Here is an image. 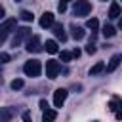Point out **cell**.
<instances>
[{
    "label": "cell",
    "mask_w": 122,
    "mask_h": 122,
    "mask_svg": "<svg viewBox=\"0 0 122 122\" xmlns=\"http://www.w3.org/2000/svg\"><path fill=\"white\" fill-rule=\"evenodd\" d=\"M42 50V42H40V36L34 34V36H29L27 40V51L29 53H38Z\"/></svg>",
    "instance_id": "cell-6"
},
{
    "label": "cell",
    "mask_w": 122,
    "mask_h": 122,
    "mask_svg": "<svg viewBox=\"0 0 122 122\" xmlns=\"http://www.w3.org/2000/svg\"><path fill=\"white\" fill-rule=\"evenodd\" d=\"M71 59H72V57H71V51H61V61L67 63V61H71Z\"/></svg>",
    "instance_id": "cell-23"
},
{
    "label": "cell",
    "mask_w": 122,
    "mask_h": 122,
    "mask_svg": "<svg viewBox=\"0 0 122 122\" xmlns=\"http://www.w3.org/2000/svg\"><path fill=\"white\" fill-rule=\"evenodd\" d=\"M67 95H69V92H67L65 88H57V90L53 92V105H55V107H63Z\"/></svg>",
    "instance_id": "cell-7"
},
{
    "label": "cell",
    "mask_w": 122,
    "mask_h": 122,
    "mask_svg": "<svg viewBox=\"0 0 122 122\" xmlns=\"http://www.w3.org/2000/svg\"><path fill=\"white\" fill-rule=\"evenodd\" d=\"M57 118V111H53V109H44V112H42V122H53Z\"/></svg>",
    "instance_id": "cell-11"
},
{
    "label": "cell",
    "mask_w": 122,
    "mask_h": 122,
    "mask_svg": "<svg viewBox=\"0 0 122 122\" xmlns=\"http://www.w3.org/2000/svg\"><path fill=\"white\" fill-rule=\"evenodd\" d=\"M0 42H2V40H0Z\"/></svg>",
    "instance_id": "cell-33"
},
{
    "label": "cell",
    "mask_w": 122,
    "mask_h": 122,
    "mask_svg": "<svg viewBox=\"0 0 122 122\" xmlns=\"http://www.w3.org/2000/svg\"><path fill=\"white\" fill-rule=\"evenodd\" d=\"M95 50H97V48H95L93 44H88V46H86V53H90V55H92V53H95Z\"/></svg>",
    "instance_id": "cell-24"
},
{
    "label": "cell",
    "mask_w": 122,
    "mask_h": 122,
    "mask_svg": "<svg viewBox=\"0 0 122 122\" xmlns=\"http://www.w3.org/2000/svg\"><path fill=\"white\" fill-rule=\"evenodd\" d=\"M109 17H111V19H118V17H120V6H118V2H112V4H111V8H109Z\"/></svg>",
    "instance_id": "cell-13"
},
{
    "label": "cell",
    "mask_w": 122,
    "mask_h": 122,
    "mask_svg": "<svg viewBox=\"0 0 122 122\" xmlns=\"http://www.w3.org/2000/svg\"><path fill=\"white\" fill-rule=\"evenodd\" d=\"M19 17H21L23 21H27V23H29V21L32 23V19H34V15H32V11H29V10H23V11L19 13Z\"/></svg>",
    "instance_id": "cell-18"
},
{
    "label": "cell",
    "mask_w": 122,
    "mask_h": 122,
    "mask_svg": "<svg viewBox=\"0 0 122 122\" xmlns=\"http://www.w3.org/2000/svg\"><path fill=\"white\" fill-rule=\"evenodd\" d=\"M38 23H40V27H42V29H48V27H51V25H53V13H51V11H44Z\"/></svg>",
    "instance_id": "cell-8"
},
{
    "label": "cell",
    "mask_w": 122,
    "mask_h": 122,
    "mask_svg": "<svg viewBox=\"0 0 122 122\" xmlns=\"http://www.w3.org/2000/svg\"><path fill=\"white\" fill-rule=\"evenodd\" d=\"M23 122H32V116H30V112H23Z\"/></svg>",
    "instance_id": "cell-26"
},
{
    "label": "cell",
    "mask_w": 122,
    "mask_h": 122,
    "mask_svg": "<svg viewBox=\"0 0 122 122\" xmlns=\"http://www.w3.org/2000/svg\"><path fill=\"white\" fill-rule=\"evenodd\" d=\"M8 61H11V57H10V53H0V65H6Z\"/></svg>",
    "instance_id": "cell-22"
},
{
    "label": "cell",
    "mask_w": 122,
    "mask_h": 122,
    "mask_svg": "<svg viewBox=\"0 0 122 122\" xmlns=\"http://www.w3.org/2000/svg\"><path fill=\"white\" fill-rule=\"evenodd\" d=\"M15 2H19V0H15Z\"/></svg>",
    "instance_id": "cell-31"
},
{
    "label": "cell",
    "mask_w": 122,
    "mask_h": 122,
    "mask_svg": "<svg viewBox=\"0 0 122 122\" xmlns=\"http://www.w3.org/2000/svg\"><path fill=\"white\" fill-rule=\"evenodd\" d=\"M93 122H97V120H93Z\"/></svg>",
    "instance_id": "cell-32"
},
{
    "label": "cell",
    "mask_w": 122,
    "mask_h": 122,
    "mask_svg": "<svg viewBox=\"0 0 122 122\" xmlns=\"http://www.w3.org/2000/svg\"><path fill=\"white\" fill-rule=\"evenodd\" d=\"M44 46H46V51H48V53H57V51H59V48H57V42H55V40H46V44H44Z\"/></svg>",
    "instance_id": "cell-17"
},
{
    "label": "cell",
    "mask_w": 122,
    "mask_h": 122,
    "mask_svg": "<svg viewBox=\"0 0 122 122\" xmlns=\"http://www.w3.org/2000/svg\"><path fill=\"white\" fill-rule=\"evenodd\" d=\"M53 32H55L57 40H61V42L67 40V34H65V30H63V25H53Z\"/></svg>",
    "instance_id": "cell-15"
},
{
    "label": "cell",
    "mask_w": 122,
    "mask_h": 122,
    "mask_svg": "<svg viewBox=\"0 0 122 122\" xmlns=\"http://www.w3.org/2000/svg\"><path fill=\"white\" fill-rule=\"evenodd\" d=\"M72 11H74V15H76V17H86V15L92 11V4H90L88 0H76V2H74Z\"/></svg>",
    "instance_id": "cell-2"
},
{
    "label": "cell",
    "mask_w": 122,
    "mask_h": 122,
    "mask_svg": "<svg viewBox=\"0 0 122 122\" xmlns=\"http://www.w3.org/2000/svg\"><path fill=\"white\" fill-rule=\"evenodd\" d=\"M69 2H71V0H61V4H69Z\"/></svg>",
    "instance_id": "cell-30"
},
{
    "label": "cell",
    "mask_w": 122,
    "mask_h": 122,
    "mask_svg": "<svg viewBox=\"0 0 122 122\" xmlns=\"http://www.w3.org/2000/svg\"><path fill=\"white\" fill-rule=\"evenodd\" d=\"M86 27H88V29H92V30H97V29H99V21H97L95 17H92V19H88V21H86Z\"/></svg>",
    "instance_id": "cell-19"
},
{
    "label": "cell",
    "mask_w": 122,
    "mask_h": 122,
    "mask_svg": "<svg viewBox=\"0 0 122 122\" xmlns=\"http://www.w3.org/2000/svg\"><path fill=\"white\" fill-rule=\"evenodd\" d=\"M57 10H59V11H61V13H63V11H65V10H67V4H61V2H59V6H57Z\"/></svg>",
    "instance_id": "cell-27"
},
{
    "label": "cell",
    "mask_w": 122,
    "mask_h": 122,
    "mask_svg": "<svg viewBox=\"0 0 122 122\" xmlns=\"http://www.w3.org/2000/svg\"><path fill=\"white\" fill-rule=\"evenodd\" d=\"M4 13H6V10H4V6H0V19L4 17Z\"/></svg>",
    "instance_id": "cell-29"
},
{
    "label": "cell",
    "mask_w": 122,
    "mask_h": 122,
    "mask_svg": "<svg viewBox=\"0 0 122 122\" xmlns=\"http://www.w3.org/2000/svg\"><path fill=\"white\" fill-rule=\"evenodd\" d=\"M10 86H11V90H21V88L25 86V82H23L21 78H15V80H11V84H10Z\"/></svg>",
    "instance_id": "cell-21"
},
{
    "label": "cell",
    "mask_w": 122,
    "mask_h": 122,
    "mask_svg": "<svg viewBox=\"0 0 122 122\" xmlns=\"http://www.w3.org/2000/svg\"><path fill=\"white\" fill-rule=\"evenodd\" d=\"M15 27H17V21L13 19V17H10V19H6L2 25H0V40H4L11 30H15Z\"/></svg>",
    "instance_id": "cell-4"
},
{
    "label": "cell",
    "mask_w": 122,
    "mask_h": 122,
    "mask_svg": "<svg viewBox=\"0 0 122 122\" xmlns=\"http://www.w3.org/2000/svg\"><path fill=\"white\" fill-rule=\"evenodd\" d=\"M71 34H72V38H74V40H82V38L86 36V30H84L82 27L72 25V27H71Z\"/></svg>",
    "instance_id": "cell-12"
},
{
    "label": "cell",
    "mask_w": 122,
    "mask_h": 122,
    "mask_svg": "<svg viewBox=\"0 0 122 122\" xmlns=\"http://www.w3.org/2000/svg\"><path fill=\"white\" fill-rule=\"evenodd\" d=\"M59 72H61V65H59V61H53V59H50V61H46V76L48 78H57L59 76Z\"/></svg>",
    "instance_id": "cell-3"
},
{
    "label": "cell",
    "mask_w": 122,
    "mask_h": 122,
    "mask_svg": "<svg viewBox=\"0 0 122 122\" xmlns=\"http://www.w3.org/2000/svg\"><path fill=\"white\" fill-rule=\"evenodd\" d=\"M40 109H42V111H44V109H48V103H46V99H42V101H40Z\"/></svg>",
    "instance_id": "cell-28"
},
{
    "label": "cell",
    "mask_w": 122,
    "mask_h": 122,
    "mask_svg": "<svg viewBox=\"0 0 122 122\" xmlns=\"http://www.w3.org/2000/svg\"><path fill=\"white\" fill-rule=\"evenodd\" d=\"M29 36H30V29H29V27H19V29L15 30V36H13V48H15V46H21L23 40H27Z\"/></svg>",
    "instance_id": "cell-5"
},
{
    "label": "cell",
    "mask_w": 122,
    "mask_h": 122,
    "mask_svg": "<svg viewBox=\"0 0 122 122\" xmlns=\"http://www.w3.org/2000/svg\"><path fill=\"white\" fill-rule=\"evenodd\" d=\"M101 32H103V36H105V38H112V36L116 34V29H114L112 25H107V23H105V27H103V30H101Z\"/></svg>",
    "instance_id": "cell-16"
},
{
    "label": "cell",
    "mask_w": 122,
    "mask_h": 122,
    "mask_svg": "<svg viewBox=\"0 0 122 122\" xmlns=\"http://www.w3.org/2000/svg\"><path fill=\"white\" fill-rule=\"evenodd\" d=\"M23 72H25L27 76H30V78L40 76V72H42V65H40V61H36V59L27 61V63L23 65Z\"/></svg>",
    "instance_id": "cell-1"
},
{
    "label": "cell",
    "mask_w": 122,
    "mask_h": 122,
    "mask_svg": "<svg viewBox=\"0 0 122 122\" xmlns=\"http://www.w3.org/2000/svg\"><path fill=\"white\" fill-rule=\"evenodd\" d=\"M120 59H122V57H120L118 53H116V55H112V57H111V61H109V65L105 67V71H107V72L116 71V69H118V65H120Z\"/></svg>",
    "instance_id": "cell-10"
},
{
    "label": "cell",
    "mask_w": 122,
    "mask_h": 122,
    "mask_svg": "<svg viewBox=\"0 0 122 122\" xmlns=\"http://www.w3.org/2000/svg\"><path fill=\"white\" fill-rule=\"evenodd\" d=\"M13 116H15V109H11V107L0 109V122H10Z\"/></svg>",
    "instance_id": "cell-9"
},
{
    "label": "cell",
    "mask_w": 122,
    "mask_h": 122,
    "mask_svg": "<svg viewBox=\"0 0 122 122\" xmlns=\"http://www.w3.org/2000/svg\"><path fill=\"white\" fill-rule=\"evenodd\" d=\"M103 71H105V63H103V61H97V63L90 69V76H97V74H101Z\"/></svg>",
    "instance_id": "cell-14"
},
{
    "label": "cell",
    "mask_w": 122,
    "mask_h": 122,
    "mask_svg": "<svg viewBox=\"0 0 122 122\" xmlns=\"http://www.w3.org/2000/svg\"><path fill=\"white\" fill-rule=\"evenodd\" d=\"M71 57H74V59H78V57H80V50H78V48H74V50L71 51Z\"/></svg>",
    "instance_id": "cell-25"
},
{
    "label": "cell",
    "mask_w": 122,
    "mask_h": 122,
    "mask_svg": "<svg viewBox=\"0 0 122 122\" xmlns=\"http://www.w3.org/2000/svg\"><path fill=\"white\" fill-rule=\"evenodd\" d=\"M118 107H120V99H118V97H112L111 103H109V111H114V112H116Z\"/></svg>",
    "instance_id": "cell-20"
}]
</instances>
